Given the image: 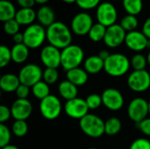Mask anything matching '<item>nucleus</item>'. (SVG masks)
I'll return each instance as SVG.
<instances>
[{
  "label": "nucleus",
  "mask_w": 150,
  "mask_h": 149,
  "mask_svg": "<svg viewBox=\"0 0 150 149\" xmlns=\"http://www.w3.org/2000/svg\"><path fill=\"white\" fill-rule=\"evenodd\" d=\"M72 31L69 26L61 21H55L47 28V40L60 50L71 45Z\"/></svg>",
  "instance_id": "nucleus-1"
},
{
  "label": "nucleus",
  "mask_w": 150,
  "mask_h": 149,
  "mask_svg": "<svg viewBox=\"0 0 150 149\" xmlns=\"http://www.w3.org/2000/svg\"><path fill=\"white\" fill-rule=\"evenodd\" d=\"M131 67L129 59L123 54H111L105 61L104 70L111 76L120 77L127 73Z\"/></svg>",
  "instance_id": "nucleus-2"
},
{
  "label": "nucleus",
  "mask_w": 150,
  "mask_h": 149,
  "mask_svg": "<svg viewBox=\"0 0 150 149\" xmlns=\"http://www.w3.org/2000/svg\"><path fill=\"white\" fill-rule=\"evenodd\" d=\"M84 60V52L80 46L71 44L62 50L61 66L66 71L79 68Z\"/></svg>",
  "instance_id": "nucleus-3"
},
{
  "label": "nucleus",
  "mask_w": 150,
  "mask_h": 149,
  "mask_svg": "<svg viewBox=\"0 0 150 149\" xmlns=\"http://www.w3.org/2000/svg\"><path fill=\"white\" fill-rule=\"evenodd\" d=\"M79 126L83 133L91 138H99L105 133V121L97 115L87 114L79 120Z\"/></svg>",
  "instance_id": "nucleus-4"
},
{
  "label": "nucleus",
  "mask_w": 150,
  "mask_h": 149,
  "mask_svg": "<svg viewBox=\"0 0 150 149\" xmlns=\"http://www.w3.org/2000/svg\"><path fill=\"white\" fill-rule=\"evenodd\" d=\"M23 35L24 44L29 49H35L47 40V29L40 24H33L25 29Z\"/></svg>",
  "instance_id": "nucleus-5"
},
{
  "label": "nucleus",
  "mask_w": 150,
  "mask_h": 149,
  "mask_svg": "<svg viewBox=\"0 0 150 149\" xmlns=\"http://www.w3.org/2000/svg\"><path fill=\"white\" fill-rule=\"evenodd\" d=\"M62 110L60 99L54 95H49L44 99L40 100V112L43 118L47 120H54L57 119Z\"/></svg>",
  "instance_id": "nucleus-6"
},
{
  "label": "nucleus",
  "mask_w": 150,
  "mask_h": 149,
  "mask_svg": "<svg viewBox=\"0 0 150 149\" xmlns=\"http://www.w3.org/2000/svg\"><path fill=\"white\" fill-rule=\"evenodd\" d=\"M127 114L129 119L134 123L138 124L148 118L149 114V102L142 97H136L133 99L127 107Z\"/></svg>",
  "instance_id": "nucleus-7"
},
{
  "label": "nucleus",
  "mask_w": 150,
  "mask_h": 149,
  "mask_svg": "<svg viewBox=\"0 0 150 149\" xmlns=\"http://www.w3.org/2000/svg\"><path fill=\"white\" fill-rule=\"evenodd\" d=\"M96 18L98 23L109 27L116 24L118 18V12L115 6L110 2L101 3L96 11Z\"/></svg>",
  "instance_id": "nucleus-8"
},
{
  "label": "nucleus",
  "mask_w": 150,
  "mask_h": 149,
  "mask_svg": "<svg viewBox=\"0 0 150 149\" xmlns=\"http://www.w3.org/2000/svg\"><path fill=\"white\" fill-rule=\"evenodd\" d=\"M127 85L134 92H144L150 88V73L146 69L134 70L127 77Z\"/></svg>",
  "instance_id": "nucleus-9"
},
{
  "label": "nucleus",
  "mask_w": 150,
  "mask_h": 149,
  "mask_svg": "<svg viewBox=\"0 0 150 149\" xmlns=\"http://www.w3.org/2000/svg\"><path fill=\"white\" fill-rule=\"evenodd\" d=\"M43 71L40 66L30 63L25 65L18 73V78L22 84L28 87H33L34 84L41 81Z\"/></svg>",
  "instance_id": "nucleus-10"
},
{
  "label": "nucleus",
  "mask_w": 150,
  "mask_h": 149,
  "mask_svg": "<svg viewBox=\"0 0 150 149\" xmlns=\"http://www.w3.org/2000/svg\"><path fill=\"white\" fill-rule=\"evenodd\" d=\"M92 17L87 12H79L71 20V31L78 36L88 35L93 25Z\"/></svg>",
  "instance_id": "nucleus-11"
},
{
  "label": "nucleus",
  "mask_w": 150,
  "mask_h": 149,
  "mask_svg": "<svg viewBox=\"0 0 150 149\" xmlns=\"http://www.w3.org/2000/svg\"><path fill=\"white\" fill-rule=\"evenodd\" d=\"M89 107L85 99L76 97L74 99L66 101L64 105V112L67 116L75 119H81L89 114Z\"/></svg>",
  "instance_id": "nucleus-12"
},
{
  "label": "nucleus",
  "mask_w": 150,
  "mask_h": 149,
  "mask_svg": "<svg viewBox=\"0 0 150 149\" xmlns=\"http://www.w3.org/2000/svg\"><path fill=\"white\" fill-rule=\"evenodd\" d=\"M40 57L46 68H57L61 66L62 51L52 45L45 46L40 51Z\"/></svg>",
  "instance_id": "nucleus-13"
},
{
  "label": "nucleus",
  "mask_w": 150,
  "mask_h": 149,
  "mask_svg": "<svg viewBox=\"0 0 150 149\" xmlns=\"http://www.w3.org/2000/svg\"><path fill=\"white\" fill-rule=\"evenodd\" d=\"M127 32L120 26V24H115L107 27L104 39L105 44L110 48H116L122 43H125Z\"/></svg>",
  "instance_id": "nucleus-14"
},
{
  "label": "nucleus",
  "mask_w": 150,
  "mask_h": 149,
  "mask_svg": "<svg viewBox=\"0 0 150 149\" xmlns=\"http://www.w3.org/2000/svg\"><path fill=\"white\" fill-rule=\"evenodd\" d=\"M103 105L110 111H119L124 105V97L120 90L114 88H108L102 93Z\"/></svg>",
  "instance_id": "nucleus-15"
},
{
  "label": "nucleus",
  "mask_w": 150,
  "mask_h": 149,
  "mask_svg": "<svg viewBox=\"0 0 150 149\" xmlns=\"http://www.w3.org/2000/svg\"><path fill=\"white\" fill-rule=\"evenodd\" d=\"M149 41V40L142 32L135 30L127 33L125 44L130 50L139 53L148 48Z\"/></svg>",
  "instance_id": "nucleus-16"
},
{
  "label": "nucleus",
  "mask_w": 150,
  "mask_h": 149,
  "mask_svg": "<svg viewBox=\"0 0 150 149\" xmlns=\"http://www.w3.org/2000/svg\"><path fill=\"white\" fill-rule=\"evenodd\" d=\"M11 117L15 120H26L32 114L33 105L28 99H17L11 107Z\"/></svg>",
  "instance_id": "nucleus-17"
},
{
  "label": "nucleus",
  "mask_w": 150,
  "mask_h": 149,
  "mask_svg": "<svg viewBox=\"0 0 150 149\" xmlns=\"http://www.w3.org/2000/svg\"><path fill=\"white\" fill-rule=\"evenodd\" d=\"M37 14V19L40 23L44 27H48L52 24H54V18H55V14L54 10L47 6V5H42L40 6L38 11H36Z\"/></svg>",
  "instance_id": "nucleus-18"
},
{
  "label": "nucleus",
  "mask_w": 150,
  "mask_h": 149,
  "mask_svg": "<svg viewBox=\"0 0 150 149\" xmlns=\"http://www.w3.org/2000/svg\"><path fill=\"white\" fill-rule=\"evenodd\" d=\"M20 84L18 76L14 74H4L0 78V88L3 91L7 93L16 91Z\"/></svg>",
  "instance_id": "nucleus-19"
},
{
  "label": "nucleus",
  "mask_w": 150,
  "mask_h": 149,
  "mask_svg": "<svg viewBox=\"0 0 150 149\" xmlns=\"http://www.w3.org/2000/svg\"><path fill=\"white\" fill-rule=\"evenodd\" d=\"M66 77L68 81H69L76 86L79 87L84 85L87 83L88 73L81 68H76L67 71Z\"/></svg>",
  "instance_id": "nucleus-20"
},
{
  "label": "nucleus",
  "mask_w": 150,
  "mask_h": 149,
  "mask_svg": "<svg viewBox=\"0 0 150 149\" xmlns=\"http://www.w3.org/2000/svg\"><path fill=\"white\" fill-rule=\"evenodd\" d=\"M84 70L91 75H96L99 73L105 68V61L98 55H91L84 61Z\"/></svg>",
  "instance_id": "nucleus-21"
},
{
  "label": "nucleus",
  "mask_w": 150,
  "mask_h": 149,
  "mask_svg": "<svg viewBox=\"0 0 150 149\" xmlns=\"http://www.w3.org/2000/svg\"><path fill=\"white\" fill-rule=\"evenodd\" d=\"M35 18H37L36 11L33 8H20L17 11L15 19L20 25H33Z\"/></svg>",
  "instance_id": "nucleus-22"
},
{
  "label": "nucleus",
  "mask_w": 150,
  "mask_h": 149,
  "mask_svg": "<svg viewBox=\"0 0 150 149\" xmlns=\"http://www.w3.org/2000/svg\"><path fill=\"white\" fill-rule=\"evenodd\" d=\"M58 91L61 95V97L65 99L66 101L74 99L77 97L78 94V89L77 86L73 84L68 80L62 81L59 86H58Z\"/></svg>",
  "instance_id": "nucleus-23"
},
{
  "label": "nucleus",
  "mask_w": 150,
  "mask_h": 149,
  "mask_svg": "<svg viewBox=\"0 0 150 149\" xmlns=\"http://www.w3.org/2000/svg\"><path fill=\"white\" fill-rule=\"evenodd\" d=\"M17 11L14 4L9 0H0V20L6 22L15 18Z\"/></svg>",
  "instance_id": "nucleus-24"
},
{
  "label": "nucleus",
  "mask_w": 150,
  "mask_h": 149,
  "mask_svg": "<svg viewBox=\"0 0 150 149\" xmlns=\"http://www.w3.org/2000/svg\"><path fill=\"white\" fill-rule=\"evenodd\" d=\"M11 60L15 63L20 64L25 62L29 56V48L24 44H15L11 49Z\"/></svg>",
  "instance_id": "nucleus-25"
},
{
  "label": "nucleus",
  "mask_w": 150,
  "mask_h": 149,
  "mask_svg": "<svg viewBox=\"0 0 150 149\" xmlns=\"http://www.w3.org/2000/svg\"><path fill=\"white\" fill-rule=\"evenodd\" d=\"M122 5L127 14L137 16L142 11L143 2L142 0H122Z\"/></svg>",
  "instance_id": "nucleus-26"
},
{
  "label": "nucleus",
  "mask_w": 150,
  "mask_h": 149,
  "mask_svg": "<svg viewBox=\"0 0 150 149\" xmlns=\"http://www.w3.org/2000/svg\"><path fill=\"white\" fill-rule=\"evenodd\" d=\"M105 134L108 136H114L120 132L122 124L120 119L116 117H112L105 122Z\"/></svg>",
  "instance_id": "nucleus-27"
},
{
  "label": "nucleus",
  "mask_w": 150,
  "mask_h": 149,
  "mask_svg": "<svg viewBox=\"0 0 150 149\" xmlns=\"http://www.w3.org/2000/svg\"><path fill=\"white\" fill-rule=\"evenodd\" d=\"M106 29H107V27H105V25H103L99 23H96L92 25L91 29L90 30V32L88 33V36H89L90 40L94 42H99L101 40L104 41Z\"/></svg>",
  "instance_id": "nucleus-28"
},
{
  "label": "nucleus",
  "mask_w": 150,
  "mask_h": 149,
  "mask_svg": "<svg viewBox=\"0 0 150 149\" xmlns=\"http://www.w3.org/2000/svg\"><path fill=\"white\" fill-rule=\"evenodd\" d=\"M32 93L36 98L42 100L50 95L49 84H47L44 81H40L32 87Z\"/></svg>",
  "instance_id": "nucleus-29"
},
{
  "label": "nucleus",
  "mask_w": 150,
  "mask_h": 149,
  "mask_svg": "<svg viewBox=\"0 0 150 149\" xmlns=\"http://www.w3.org/2000/svg\"><path fill=\"white\" fill-rule=\"evenodd\" d=\"M120 25L127 32H130L136 30V28L138 27V25H139V21H138V18H136V16L127 14L122 18Z\"/></svg>",
  "instance_id": "nucleus-30"
},
{
  "label": "nucleus",
  "mask_w": 150,
  "mask_h": 149,
  "mask_svg": "<svg viewBox=\"0 0 150 149\" xmlns=\"http://www.w3.org/2000/svg\"><path fill=\"white\" fill-rule=\"evenodd\" d=\"M12 133L17 137H24L28 132V125L25 120H15L11 126Z\"/></svg>",
  "instance_id": "nucleus-31"
},
{
  "label": "nucleus",
  "mask_w": 150,
  "mask_h": 149,
  "mask_svg": "<svg viewBox=\"0 0 150 149\" xmlns=\"http://www.w3.org/2000/svg\"><path fill=\"white\" fill-rule=\"evenodd\" d=\"M130 62L131 67L134 68V70H144L147 66L148 60L143 54L137 53L132 57Z\"/></svg>",
  "instance_id": "nucleus-32"
},
{
  "label": "nucleus",
  "mask_w": 150,
  "mask_h": 149,
  "mask_svg": "<svg viewBox=\"0 0 150 149\" xmlns=\"http://www.w3.org/2000/svg\"><path fill=\"white\" fill-rule=\"evenodd\" d=\"M42 78H43V81L46 82L47 84L55 83L59 78V73L57 71V68H46V69L43 71Z\"/></svg>",
  "instance_id": "nucleus-33"
},
{
  "label": "nucleus",
  "mask_w": 150,
  "mask_h": 149,
  "mask_svg": "<svg viewBox=\"0 0 150 149\" xmlns=\"http://www.w3.org/2000/svg\"><path fill=\"white\" fill-rule=\"evenodd\" d=\"M85 101H86V104H87L90 110L98 109L101 106V105H103L102 96L98 95V94H96V93L89 95L86 97Z\"/></svg>",
  "instance_id": "nucleus-34"
},
{
  "label": "nucleus",
  "mask_w": 150,
  "mask_h": 149,
  "mask_svg": "<svg viewBox=\"0 0 150 149\" xmlns=\"http://www.w3.org/2000/svg\"><path fill=\"white\" fill-rule=\"evenodd\" d=\"M11 61H12L11 49L6 46L2 45L0 47V67L1 68L6 67Z\"/></svg>",
  "instance_id": "nucleus-35"
},
{
  "label": "nucleus",
  "mask_w": 150,
  "mask_h": 149,
  "mask_svg": "<svg viewBox=\"0 0 150 149\" xmlns=\"http://www.w3.org/2000/svg\"><path fill=\"white\" fill-rule=\"evenodd\" d=\"M11 138V133L9 128L4 124H0V148L9 145Z\"/></svg>",
  "instance_id": "nucleus-36"
},
{
  "label": "nucleus",
  "mask_w": 150,
  "mask_h": 149,
  "mask_svg": "<svg viewBox=\"0 0 150 149\" xmlns=\"http://www.w3.org/2000/svg\"><path fill=\"white\" fill-rule=\"evenodd\" d=\"M19 28H20V25L18 23V21L15 18L4 23V31L5 33L9 35L13 36L16 33L19 32Z\"/></svg>",
  "instance_id": "nucleus-37"
},
{
  "label": "nucleus",
  "mask_w": 150,
  "mask_h": 149,
  "mask_svg": "<svg viewBox=\"0 0 150 149\" xmlns=\"http://www.w3.org/2000/svg\"><path fill=\"white\" fill-rule=\"evenodd\" d=\"M101 0H76V4L79 8L84 11L92 10L94 8H98L101 4Z\"/></svg>",
  "instance_id": "nucleus-38"
},
{
  "label": "nucleus",
  "mask_w": 150,
  "mask_h": 149,
  "mask_svg": "<svg viewBox=\"0 0 150 149\" xmlns=\"http://www.w3.org/2000/svg\"><path fill=\"white\" fill-rule=\"evenodd\" d=\"M129 149H150V141L145 138H139L133 141Z\"/></svg>",
  "instance_id": "nucleus-39"
},
{
  "label": "nucleus",
  "mask_w": 150,
  "mask_h": 149,
  "mask_svg": "<svg viewBox=\"0 0 150 149\" xmlns=\"http://www.w3.org/2000/svg\"><path fill=\"white\" fill-rule=\"evenodd\" d=\"M15 92H16V96L18 99H26L30 94V87L21 83L18 87V89L16 90Z\"/></svg>",
  "instance_id": "nucleus-40"
},
{
  "label": "nucleus",
  "mask_w": 150,
  "mask_h": 149,
  "mask_svg": "<svg viewBox=\"0 0 150 149\" xmlns=\"http://www.w3.org/2000/svg\"><path fill=\"white\" fill-rule=\"evenodd\" d=\"M11 117V108H8L5 105L0 106V124H4Z\"/></svg>",
  "instance_id": "nucleus-41"
},
{
  "label": "nucleus",
  "mask_w": 150,
  "mask_h": 149,
  "mask_svg": "<svg viewBox=\"0 0 150 149\" xmlns=\"http://www.w3.org/2000/svg\"><path fill=\"white\" fill-rule=\"evenodd\" d=\"M137 126L142 133L147 136H150V118H146L144 120L138 123Z\"/></svg>",
  "instance_id": "nucleus-42"
},
{
  "label": "nucleus",
  "mask_w": 150,
  "mask_h": 149,
  "mask_svg": "<svg viewBox=\"0 0 150 149\" xmlns=\"http://www.w3.org/2000/svg\"><path fill=\"white\" fill-rule=\"evenodd\" d=\"M17 4L20 8H33L35 4V0H17Z\"/></svg>",
  "instance_id": "nucleus-43"
},
{
  "label": "nucleus",
  "mask_w": 150,
  "mask_h": 149,
  "mask_svg": "<svg viewBox=\"0 0 150 149\" xmlns=\"http://www.w3.org/2000/svg\"><path fill=\"white\" fill-rule=\"evenodd\" d=\"M145 35L146 37L150 40V17H149L145 22L143 23V25H142V31Z\"/></svg>",
  "instance_id": "nucleus-44"
},
{
  "label": "nucleus",
  "mask_w": 150,
  "mask_h": 149,
  "mask_svg": "<svg viewBox=\"0 0 150 149\" xmlns=\"http://www.w3.org/2000/svg\"><path fill=\"white\" fill-rule=\"evenodd\" d=\"M12 40L15 44H22L24 43V35L23 32H18L12 36Z\"/></svg>",
  "instance_id": "nucleus-45"
},
{
  "label": "nucleus",
  "mask_w": 150,
  "mask_h": 149,
  "mask_svg": "<svg viewBox=\"0 0 150 149\" xmlns=\"http://www.w3.org/2000/svg\"><path fill=\"white\" fill-rule=\"evenodd\" d=\"M102 60H104V61H105L110 55H111V54L107 51V50H101L99 53H98V54Z\"/></svg>",
  "instance_id": "nucleus-46"
},
{
  "label": "nucleus",
  "mask_w": 150,
  "mask_h": 149,
  "mask_svg": "<svg viewBox=\"0 0 150 149\" xmlns=\"http://www.w3.org/2000/svg\"><path fill=\"white\" fill-rule=\"evenodd\" d=\"M1 149H19L18 147H16V146H13V145H7V146H5V147H4V148H2Z\"/></svg>",
  "instance_id": "nucleus-47"
},
{
  "label": "nucleus",
  "mask_w": 150,
  "mask_h": 149,
  "mask_svg": "<svg viewBox=\"0 0 150 149\" xmlns=\"http://www.w3.org/2000/svg\"><path fill=\"white\" fill-rule=\"evenodd\" d=\"M49 0H35V3L39 4H45L48 2Z\"/></svg>",
  "instance_id": "nucleus-48"
},
{
  "label": "nucleus",
  "mask_w": 150,
  "mask_h": 149,
  "mask_svg": "<svg viewBox=\"0 0 150 149\" xmlns=\"http://www.w3.org/2000/svg\"><path fill=\"white\" fill-rule=\"evenodd\" d=\"M62 2L66 3V4H73V3H76V0H62Z\"/></svg>",
  "instance_id": "nucleus-49"
},
{
  "label": "nucleus",
  "mask_w": 150,
  "mask_h": 149,
  "mask_svg": "<svg viewBox=\"0 0 150 149\" xmlns=\"http://www.w3.org/2000/svg\"><path fill=\"white\" fill-rule=\"evenodd\" d=\"M147 60H148V63H149V65L150 66V51H149V53L148 54V57H147Z\"/></svg>",
  "instance_id": "nucleus-50"
},
{
  "label": "nucleus",
  "mask_w": 150,
  "mask_h": 149,
  "mask_svg": "<svg viewBox=\"0 0 150 149\" xmlns=\"http://www.w3.org/2000/svg\"><path fill=\"white\" fill-rule=\"evenodd\" d=\"M149 115H150V99L149 101Z\"/></svg>",
  "instance_id": "nucleus-51"
},
{
  "label": "nucleus",
  "mask_w": 150,
  "mask_h": 149,
  "mask_svg": "<svg viewBox=\"0 0 150 149\" xmlns=\"http://www.w3.org/2000/svg\"><path fill=\"white\" fill-rule=\"evenodd\" d=\"M88 149H98V148H88Z\"/></svg>",
  "instance_id": "nucleus-52"
}]
</instances>
